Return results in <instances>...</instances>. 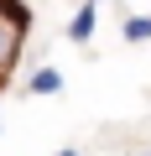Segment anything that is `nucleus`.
Instances as JSON below:
<instances>
[{
  "instance_id": "f257e3e1",
  "label": "nucleus",
  "mask_w": 151,
  "mask_h": 156,
  "mask_svg": "<svg viewBox=\"0 0 151 156\" xmlns=\"http://www.w3.org/2000/svg\"><path fill=\"white\" fill-rule=\"evenodd\" d=\"M94 21H99V11H94V0H84V5L73 11V26H68V37L78 42V47H84V42L94 37Z\"/></svg>"
},
{
  "instance_id": "f03ea898",
  "label": "nucleus",
  "mask_w": 151,
  "mask_h": 156,
  "mask_svg": "<svg viewBox=\"0 0 151 156\" xmlns=\"http://www.w3.org/2000/svg\"><path fill=\"white\" fill-rule=\"evenodd\" d=\"M26 89L47 99V94H57V89H63V73H57V68H37V73H31V83H26Z\"/></svg>"
},
{
  "instance_id": "7ed1b4c3",
  "label": "nucleus",
  "mask_w": 151,
  "mask_h": 156,
  "mask_svg": "<svg viewBox=\"0 0 151 156\" xmlns=\"http://www.w3.org/2000/svg\"><path fill=\"white\" fill-rule=\"evenodd\" d=\"M125 42H130V47L151 42V16H130V21H125Z\"/></svg>"
},
{
  "instance_id": "20e7f679",
  "label": "nucleus",
  "mask_w": 151,
  "mask_h": 156,
  "mask_svg": "<svg viewBox=\"0 0 151 156\" xmlns=\"http://www.w3.org/2000/svg\"><path fill=\"white\" fill-rule=\"evenodd\" d=\"M52 156H78V151H73V146H63V151H52Z\"/></svg>"
},
{
  "instance_id": "39448f33",
  "label": "nucleus",
  "mask_w": 151,
  "mask_h": 156,
  "mask_svg": "<svg viewBox=\"0 0 151 156\" xmlns=\"http://www.w3.org/2000/svg\"><path fill=\"white\" fill-rule=\"evenodd\" d=\"M0 21H5V11H0Z\"/></svg>"
},
{
  "instance_id": "423d86ee",
  "label": "nucleus",
  "mask_w": 151,
  "mask_h": 156,
  "mask_svg": "<svg viewBox=\"0 0 151 156\" xmlns=\"http://www.w3.org/2000/svg\"><path fill=\"white\" fill-rule=\"evenodd\" d=\"M0 130H5V125H0Z\"/></svg>"
}]
</instances>
